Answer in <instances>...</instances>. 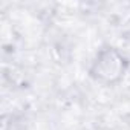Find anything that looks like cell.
<instances>
[{
    "instance_id": "6da1fadb",
    "label": "cell",
    "mask_w": 130,
    "mask_h": 130,
    "mask_svg": "<svg viewBox=\"0 0 130 130\" xmlns=\"http://www.w3.org/2000/svg\"><path fill=\"white\" fill-rule=\"evenodd\" d=\"M125 69H127L125 58L116 49L104 47L98 52L89 72L95 80L106 84H113L124 77Z\"/></svg>"
}]
</instances>
